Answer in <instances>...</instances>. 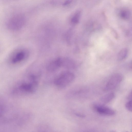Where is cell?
Returning <instances> with one entry per match:
<instances>
[{
    "mask_svg": "<svg viewBox=\"0 0 132 132\" xmlns=\"http://www.w3.org/2000/svg\"><path fill=\"white\" fill-rule=\"evenodd\" d=\"M38 85V81L24 80L17 85L13 93L17 94L21 93L32 94L37 90Z\"/></svg>",
    "mask_w": 132,
    "mask_h": 132,
    "instance_id": "obj_1",
    "label": "cell"
},
{
    "mask_svg": "<svg viewBox=\"0 0 132 132\" xmlns=\"http://www.w3.org/2000/svg\"><path fill=\"white\" fill-rule=\"evenodd\" d=\"M26 19L22 14H18L12 16L7 21L6 26L9 30L17 31L21 29L25 25Z\"/></svg>",
    "mask_w": 132,
    "mask_h": 132,
    "instance_id": "obj_2",
    "label": "cell"
},
{
    "mask_svg": "<svg viewBox=\"0 0 132 132\" xmlns=\"http://www.w3.org/2000/svg\"><path fill=\"white\" fill-rule=\"evenodd\" d=\"M75 76L72 72L65 71L58 75L54 79V83L57 87H65L70 84L74 80Z\"/></svg>",
    "mask_w": 132,
    "mask_h": 132,
    "instance_id": "obj_3",
    "label": "cell"
},
{
    "mask_svg": "<svg viewBox=\"0 0 132 132\" xmlns=\"http://www.w3.org/2000/svg\"><path fill=\"white\" fill-rule=\"evenodd\" d=\"M27 55V52L25 50L17 49L10 55L8 59L9 62L12 65H17L23 61Z\"/></svg>",
    "mask_w": 132,
    "mask_h": 132,
    "instance_id": "obj_4",
    "label": "cell"
},
{
    "mask_svg": "<svg viewBox=\"0 0 132 132\" xmlns=\"http://www.w3.org/2000/svg\"><path fill=\"white\" fill-rule=\"evenodd\" d=\"M123 78V75L120 73L112 75L109 79L104 88L105 91H109L116 88L120 84Z\"/></svg>",
    "mask_w": 132,
    "mask_h": 132,
    "instance_id": "obj_5",
    "label": "cell"
},
{
    "mask_svg": "<svg viewBox=\"0 0 132 132\" xmlns=\"http://www.w3.org/2000/svg\"><path fill=\"white\" fill-rule=\"evenodd\" d=\"M95 110L100 114L106 116L114 115L115 112L113 109L103 104H95L94 106Z\"/></svg>",
    "mask_w": 132,
    "mask_h": 132,
    "instance_id": "obj_6",
    "label": "cell"
},
{
    "mask_svg": "<svg viewBox=\"0 0 132 132\" xmlns=\"http://www.w3.org/2000/svg\"><path fill=\"white\" fill-rule=\"evenodd\" d=\"M61 67L60 57L57 58L51 61L47 66V70L52 72L57 70Z\"/></svg>",
    "mask_w": 132,
    "mask_h": 132,
    "instance_id": "obj_7",
    "label": "cell"
},
{
    "mask_svg": "<svg viewBox=\"0 0 132 132\" xmlns=\"http://www.w3.org/2000/svg\"><path fill=\"white\" fill-rule=\"evenodd\" d=\"M61 67L67 69H72L75 66V62L70 59L67 57H60Z\"/></svg>",
    "mask_w": 132,
    "mask_h": 132,
    "instance_id": "obj_8",
    "label": "cell"
},
{
    "mask_svg": "<svg viewBox=\"0 0 132 132\" xmlns=\"http://www.w3.org/2000/svg\"><path fill=\"white\" fill-rule=\"evenodd\" d=\"M76 0H55V6H61L64 8L72 6Z\"/></svg>",
    "mask_w": 132,
    "mask_h": 132,
    "instance_id": "obj_9",
    "label": "cell"
},
{
    "mask_svg": "<svg viewBox=\"0 0 132 132\" xmlns=\"http://www.w3.org/2000/svg\"><path fill=\"white\" fill-rule=\"evenodd\" d=\"M115 96V94L114 93L111 92L102 97L100 99V101L102 104H105L112 101Z\"/></svg>",
    "mask_w": 132,
    "mask_h": 132,
    "instance_id": "obj_10",
    "label": "cell"
},
{
    "mask_svg": "<svg viewBox=\"0 0 132 132\" xmlns=\"http://www.w3.org/2000/svg\"><path fill=\"white\" fill-rule=\"evenodd\" d=\"M81 14L80 11L78 10L76 11L71 17L70 19L71 23L73 25L78 24L79 21Z\"/></svg>",
    "mask_w": 132,
    "mask_h": 132,
    "instance_id": "obj_11",
    "label": "cell"
},
{
    "mask_svg": "<svg viewBox=\"0 0 132 132\" xmlns=\"http://www.w3.org/2000/svg\"><path fill=\"white\" fill-rule=\"evenodd\" d=\"M119 15L122 19L128 20L130 19L131 14L129 10L127 9H123L120 11Z\"/></svg>",
    "mask_w": 132,
    "mask_h": 132,
    "instance_id": "obj_12",
    "label": "cell"
},
{
    "mask_svg": "<svg viewBox=\"0 0 132 132\" xmlns=\"http://www.w3.org/2000/svg\"><path fill=\"white\" fill-rule=\"evenodd\" d=\"M128 53L127 49L125 48L121 49L118 54L117 58L119 60H122L127 57Z\"/></svg>",
    "mask_w": 132,
    "mask_h": 132,
    "instance_id": "obj_13",
    "label": "cell"
},
{
    "mask_svg": "<svg viewBox=\"0 0 132 132\" xmlns=\"http://www.w3.org/2000/svg\"><path fill=\"white\" fill-rule=\"evenodd\" d=\"M37 130L39 131H49L51 130V127L45 124H41L38 126Z\"/></svg>",
    "mask_w": 132,
    "mask_h": 132,
    "instance_id": "obj_14",
    "label": "cell"
},
{
    "mask_svg": "<svg viewBox=\"0 0 132 132\" xmlns=\"http://www.w3.org/2000/svg\"><path fill=\"white\" fill-rule=\"evenodd\" d=\"M126 109L129 111H132V100H129L125 104Z\"/></svg>",
    "mask_w": 132,
    "mask_h": 132,
    "instance_id": "obj_15",
    "label": "cell"
},
{
    "mask_svg": "<svg viewBox=\"0 0 132 132\" xmlns=\"http://www.w3.org/2000/svg\"><path fill=\"white\" fill-rule=\"evenodd\" d=\"M75 114L78 117H80V118H84L85 117V116L84 115L82 114H80V113H75Z\"/></svg>",
    "mask_w": 132,
    "mask_h": 132,
    "instance_id": "obj_16",
    "label": "cell"
},
{
    "mask_svg": "<svg viewBox=\"0 0 132 132\" xmlns=\"http://www.w3.org/2000/svg\"><path fill=\"white\" fill-rule=\"evenodd\" d=\"M131 97H132V92L131 91V92L129 94L128 97V99L130 100H131Z\"/></svg>",
    "mask_w": 132,
    "mask_h": 132,
    "instance_id": "obj_17",
    "label": "cell"
}]
</instances>
